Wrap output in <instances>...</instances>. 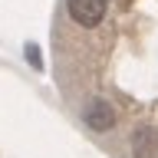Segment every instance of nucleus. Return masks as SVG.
<instances>
[{
  "label": "nucleus",
  "mask_w": 158,
  "mask_h": 158,
  "mask_svg": "<svg viewBox=\"0 0 158 158\" xmlns=\"http://www.w3.org/2000/svg\"><path fill=\"white\" fill-rule=\"evenodd\" d=\"M132 155L135 158H158V128L142 125L132 132Z\"/></svg>",
  "instance_id": "nucleus-3"
},
{
  "label": "nucleus",
  "mask_w": 158,
  "mask_h": 158,
  "mask_svg": "<svg viewBox=\"0 0 158 158\" xmlns=\"http://www.w3.org/2000/svg\"><path fill=\"white\" fill-rule=\"evenodd\" d=\"M69 20L82 30H96L109 13V0H66Z\"/></svg>",
  "instance_id": "nucleus-1"
},
{
  "label": "nucleus",
  "mask_w": 158,
  "mask_h": 158,
  "mask_svg": "<svg viewBox=\"0 0 158 158\" xmlns=\"http://www.w3.org/2000/svg\"><path fill=\"white\" fill-rule=\"evenodd\" d=\"M82 122H86L92 132H112L118 122L115 109H112V102H106V99H92L86 106V112H82Z\"/></svg>",
  "instance_id": "nucleus-2"
},
{
  "label": "nucleus",
  "mask_w": 158,
  "mask_h": 158,
  "mask_svg": "<svg viewBox=\"0 0 158 158\" xmlns=\"http://www.w3.org/2000/svg\"><path fill=\"white\" fill-rule=\"evenodd\" d=\"M27 59L33 69H43V56H40V46L36 43H27Z\"/></svg>",
  "instance_id": "nucleus-4"
}]
</instances>
